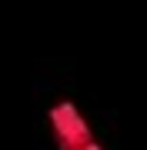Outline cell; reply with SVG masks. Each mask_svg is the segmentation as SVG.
I'll return each instance as SVG.
<instances>
[{"mask_svg":"<svg viewBox=\"0 0 147 150\" xmlns=\"http://www.w3.org/2000/svg\"><path fill=\"white\" fill-rule=\"evenodd\" d=\"M50 130H54L57 150H104L100 140L94 137L87 117L70 100H60L50 107Z\"/></svg>","mask_w":147,"mask_h":150,"instance_id":"1","label":"cell"}]
</instances>
